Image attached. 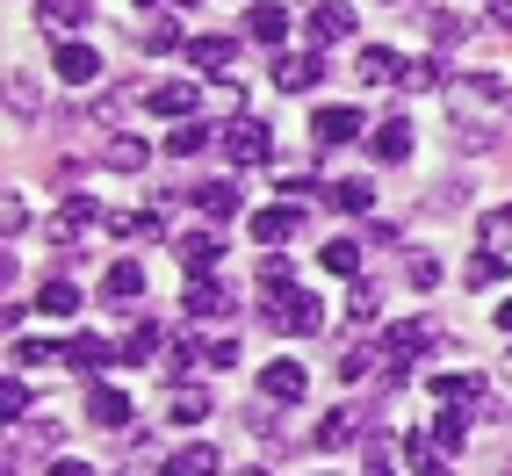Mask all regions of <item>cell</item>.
Masks as SVG:
<instances>
[{
    "label": "cell",
    "instance_id": "17",
    "mask_svg": "<svg viewBox=\"0 0 512 476\" xmlns=\"http://www.w3.org/2000/svg\"><path fill=\"white\" fill-rule=\"evenodd\" d=\"M426 390L440 404H484V376H469V368H448V376H433Z\"/></svg>",
    "mask_w": 512,
    "mask_h": 476
},
{
    "label": "cell",
    "instance_id": "49",
    "mask_svg": "<svg viewBox=\"0 0 512 476\" xmlns=\"http://www.w3.org/2000/svg\"><path fill=\"white\" fill-rule=\"evenodd\" d=\"M498 325H505V332H512V296H505V303H498Z\"/></svg>",
    "mask_w": 512,
    "mask_h": 476
},
{
    "label": "cell",
    "instance_id": "31",
    "mask_svg": "<svg viewBox=\"0 0 512 476\" xmlns=\"http://www.w3.org/2000/svg\"><path fill=\"white\" fill-rule=\"evenodd\" d=\"M202 145H210V123H195V116H188V123H174V130H166V152H174V159H195Z\"/></svg>",
    "mask_w": 512,
    "mask_h": 476
},
{
    "label": "cell",
    "instance_id": "36",
    "mask_svg": "<svg viewBox=\"0 0 512 476\" xmlns=\"http://www.w3.org/2000/svg\"><path fill=\"white\" fill-rule=\"evenodd\" d=\"M37 303H44L51 318H73V311H80V289H73V282H44V296H37Z\"/></svg>",
    "mask_w": 512,
    "mask_h": 476
},
{
    "label": "cell",
    "instance_id": "29",
    "mask_svg": "<svg viewBox=\"0 0 512 476\" xmlns=\"http://www.w3.org/2000/svg\"><path fill=\"white\" fill-rule=\"evenodd\" d=\"M195 202H202L210 217H231L238 202H246V188H238V181H202V188H195Z\"/></svg>",
    "mask_w": 512,
    "mask_h": 476
},
{
    "label": "cell",
    "instance_id": "16",
    "mask_svg": "<svg viewBox=\"0 0 512 476\" xmlns=\"http://www.w3.org/2000/svg\"><path fill=\"white\" fill-rule=\"evenodd\" d=\"M404 462H412V476H448V448H440V440L433 433H412V440H404Z\"/></svg>",
    "mask_w": 512,
    "mask_h": 476
},
{
    "label": "cell",
    "instance_id": "9",
    "mask_svg": "<svg viewBox=\"0 0 512 476\" xmlns=\"http://www.w3.org/2000/svg\"><path fill=\"white\" fill-rule=\"evenodd\" d=\"M145 159H152V145L138 130H116V138L101 145V166H109V174H145Z\"/></svg>",
    "mask_w": 512,
    "mask_h": 476
},
{
    "label": "cell",
    "instance_id": "19",
    "mask_svg": "<svg viewBox=\"0 0 512 476\" xmlns=\"http://www.w3.org/2000/svg\"><path fill=\"white\" fill-rule=\"evenodd\" d=\"M311 130H318V145H347V138H361V109H318Z\"/></svg>",
    "mask_w": 512,
    "mask_h": 476
},
{
    "label": "cell",
    "instance_id": "32",
    "mask_svg": "<svg viewBox=\"0 0 512 476\" xmlns=\"http://www.w3.org/2000/svg\"><path fill=\"white\" fill-rule=\"evenodd\" d=\"M433 440H440L448 455H462V440H469V412H455V404H448V412H433Z\"/></svg>",
    "mask_w": 512,
    "mask_h": 476
},
{
    "label": "cell",
    "instance_id": "7",
    "mask_svg": "<svg viewBox=\"0 0 512 476\" xmlns=\"http://www.w3.org/2000/svg\"><path fill=\"white\" fill-rule=\"evenodd\" d=\"M138 296H145V267L138 260H116L109 275H101V303H109V311H138Z\"/></svg>",
    "mask_w": 512,
    "mask_h": 476
},
{
    "label": "cell",
    "instance_id": "23",
    "mask_svg": "<svg viewBox=\"0 0 512 476\" xmlns=\"http://www.w3.org/2000/svg\"><path fill=\"white\" fill-rule=\"evenodd\" d=\"M87 419H94V426H109V433H116V426H130V397L101 383V390L87 397Z\"/></svg>",
    "mask_w": 512,
    "mask_h": 476
},
{
    "label": "cell",
    "instance_id": "27",
    "mask_svg": "<svg viewBox=\"0 0 512 476\" xmlns=\"http://www.w3.org/2000/svg\"><path fill=\"white\" fill-rule=\"evenodd\" d=\"M332 210H347V217H368V202H375V181H332L325 188Z\"/></svg>",
    "mask_w": 512,
    "mask_h": 476
},
{
    "label": "cell",
    "instance_id": "43",
    "mask_svg": "<svg viewBox=\"0 0 512 476\" xmlns=\"http://www.w3.org/2000/svg\"><path fill=\"white\" fill-rule=\"evenodd\" d=\"M404 275H412V289H433L440 282V260L433 253H412V260H404Z\"/></svg>",
    "mask_w": 512,
    "mask_h": 476
},
{
    "label": "cell",
    "instance_id": "40",
    "mask_svg": "<svg viewBox=\"0 0 512 476\" xmlns=\"http://www.w3.org/2000/svg\"><path fill=\"white\" fill-rule=\"evenodd\" d=\"M152 347H159V332H152V325H130V339H123V368L152 361Z\"/></svg>",
    "mask_w": 512,
    "mask_h": 476
},
{
    "label": "cell",
    "instance_id": "48",
    "mask_svg": "<svg viewBox=\"0 0 512 476\" xmlns=\"http://www.w3.org/2000/svg\"><path fill=\"white\" fill-rule=\"evenodd\" d=\"M51 476H94L87 462H73V455H65V462H51Z\"/></svg>",
    "mask_w": 512,
    "mask_h": 476
},
{
    "label": "cell",
    "instance_id": "33",
    "mask_svg": "<svg viewBox=\"0 0 512 476\" xmlns=\"http://www.w3.org/2000/svg\"><path fill=\"white\" fill-rule=\"evenodd\" d=\"M109 231H116V238H159V217H152V210H116Z\"/></svg>",
    "mask_w": 512,
    "mask_h": 476
},
{
    "label": "cell",
    "instance_id": "38",
    "mask_svg": "<svg viewBox=\"0 0 512 476\" xmlns=\"http://www.w3.org/2000/svg\"><path fill=\"white\" fill-rule=\"evenodd\" d=\"M375 311H383V296H375L368 282H354V289H347V318H354V325H375Z\"/></svg>",
    "mask_w": 512,
    "mask_h": 476
},
{
    "label": "cell",
    "instance_id": "42",
    "mask_svg": "<svg viewBox=\"0 0 512 476\" xmlns=\"http://www.w3.org/2000/svg\"><path fill=\"white\" fill-rule=\"evenodd\" d=\"M29 404H37V397H29V383H0V412H8V419H29Z\"/></svg>",
    "mask_w": 512,
    "mask_h": 476
},
{
    "label": "cell",
    "instance_id": "24",
    "mask_svg": "<svg viewBox=\"0 0 512 476\" xmlns=\"http://www.w3.org/2000/svg\"><path fill=\"white\" fill-rule=\"evenodd\" d=\"M354 73H361L368 87H383V80H397V73H404V58H397L390 44H368V51H361V65H354Z\"/></svg>",
    "mask_w": 512,
    "mask_h": 476
},
{
    "label": "cell",
    "instance_id": "51",
    "mask_svg": "<svg viewBox=\"0 0 512 476\" xmlns=\"http://www.w3.org/2000/svg\"><path fill=\"white\" fill-rule=\"evenodd\" d=\"M368 476H397V469H383V462H375V469H368Z\"/></svg>",
    "mask_w": 512,
    "mask_h": 476
},
{
    "label": "cell",
    "instance_id": "4",
    "mask_svg": "<svg viewBox=\"0 0 512 476\" xmlns=\"http://www.w3.org/2000/svg\"><path fill=\"white\" fill-rule=\"evenodd\" d=\"M181 311H188V318H231L238 296H231L217 275H188V282H181Z\"/></svg>",
    "mask_w": 512,
    "mask_h": 476
},
{
    "label": "cell",
    "instance_id": "52",
    "mask_svg": "<svg viewBox=\"0 0 512 476\" xmlns=\"http://www.w3.org/2000/svg\"><path fill=\"white\" fill-rule=\"evenodd\" d=\"M138 8H152V0H138Z\"/></svg>",
    "mask_w": 512,
    "mask_h": 476
},
{
    "label": "cell",
    "instance_id": "8",
    "mask_svg": "<svg viewBox=\"0 0 512 476\" xmlns=\"http://www.w3.org/2000/svg\"><path fill=\"white\" fill-rule=\"evenodd\" d=\"M361 29V8H347V0H318L311 8V37L318 44H339V37H354Z\"/></svg>",
    "mask_w": 512,
    "mask_h": 476
},
{
    "label": "cell",
    "instance_id": "12",
    "mask_svg": "<svg viewBox=\"0 0 512 476\" xmlns=\"http://www.w3.org/2000/svg\"><path fill=\"white\" fill-rule=\"evenodd\" d=\"M368 152L383 159V166L412 159V123H404V116H383V123H375V138H368Z\"/></svg>",
    "mask_w": 512,
    "mask_h": 476
},
{
    "label": "cell",
    "instance_id": "5",
    "mask_svg": "<svg viewBox=\"0 0 512 476\" xmlns=\"http://www.w3.org/2000/svg\"><path fill=\"white\" fill-rule=\"evenodd\" d=\"M58 361H65V368H87V376H101V368H123V347H109V339L80 332V339H65V347H58Z\"/></svg>",
    "mask_w": 512,
    "mask_h": 476
},
{
    "label": "cell",
    "instance_id": "35",
    "mask_svg": "<svg viewBox=\"0 0 512 476\" xmlns=\"http://www.w3.org/2000/svg\"><path fill=\"white\" fill-rule=\"evenodd\" d=\"M37 109H44V94H37V80H8V116H22V123H29Z\"/></svg>",
    "mask_w": 512,
    "mask_h": 476
},
{
    "label": "cell",
    "instance_id": "45",
    "mask_svg": "<svg viewBox=\"0 0 512 476\" xmlns=\"http://www.w3.org/2000/svg\"><path fill=\"white\" fill-rule=\"evenodd\" d=\"M174 44H181L174 22H152V29H145V51H174Z\"/></svg>",
    "mask_w": 512,
    "mask_h": 476
},
{
    "label": "cell",
    "instance_id": "25",
    "mask_svg": "<svg viewBox=\"0 0 512 476\" xmlns=\"http://www.w3.org/2000/svg\"><path fill=\"white\" fill-rule=\"evenodd\" d=\"M145 101H152V109H159V116H195V101H202V94H195L188 80H166V87H152Z\"/></svg>",
    "mask_w": 512,
    "mask_h": 476
},
{
    "label": "cell",
    "instance_id": "1",
    "mask_svg": "<svg viewBox=\"0 0 512 476\" xmlns=\"http://www.w3.org/2000/svg\"><path fill=\"white\" fill-rule=\"evenodd\" d=\"M267 325L311 339V332L325 325V311H318V296H311V289H275V296H267Z\"/></svg>",
    "mask_w": 512,
    "mask_h": 476
},
{
    "label": "cell",
    "instance_id": "44",
    "mask_svg": "<svg viewBox=\"0 0 512 476\" xmlns=\"http://www.w3.org/2000/svg\"><path fill=\"white\" fill-rule=\"evenodd\" d=\"M375 354H383V347H354L347 361H339V376H347V383H361V376H368V368H375Z\"/></svg>",
    "mask_w": 512,
    "mask_h": 476
},
{
    "label": "cell",
    "instance_id": "26",
    "mask_svg": "<svg viewBox=\"0 0 512 476\" xmlns=\"http://www.w3.org/2000/svg\"><path fill=\"white\" fill-rule=\"evenodd\" d=\"M462 282H469V289H498V282H505V253H498V246H484V253H469V267H462Z\"/></svg>",
    "mask_w": 512,
    "mask_h": 476
},
{
    "label": "cell",
    "instance_id": "20",
    "mask_svg": "<svg viewBox=\"0 0 512 476\" xmlns=\"http://www.w3.org/2000/svg\"><path fill=\"white\" fill-rule=\"evenodd\" d=\"M238 44L231 37H188V65H202V73H231Z\"/></svg>",
    "mask_w": 512,
    "mask_h": 476
},
{
    "label": "cell",
    "instance_id": "2",
    "mask_svg": "<svg viewBox=\"0 0 512 476\" xmlns=\"http://www.w3.org/2000/svg\"><path fill=\"white\" fill-rule=\"evenodd\" d=\"M433 339H440L433 318H404V325H390V332H383V361H390V376H404V368H412V361L433 347Z\"/></svg>",
    "mask_w": 512,
    "mask_h": 476
},
{
    "label": "cell",
    "instance_id": "3",
    "mask_svg": "<svg viewBox=\"0 0 512 476\" xmlns=\"http://www.w3.org/2000/svg\"><path fill=\"white\" fill-rule=\"evenodd\" d=\"M224 152H231L238 166H260V159H275V130H267L260 116H231V130H224Z\"/></svg>",
    "mask_w": 512,
    "mask_h": 476
},
{
    "label": "cell",
    "instance_id": "15",
    "mask_svg": "<svg viewBox=\"0 0 512 476\" xmlns=\"http://www.w3.org/2000/svg\"><path fill=\"white\" fill-rule=\"evenodd\" d=\"M318 73H325V65H318L311 51H303V58H296V51H289V58H275V87H282V94H311V87H318Z\"/></svg>",
    "mask_w": 512,
    "mask_h": 476
},
{
    "label": "cell",
    "instance_id": "47",
    "mask_svg": "<svg viewBox=\"0 0 512 476\" xmlns=\"http://www.w3.org/2000/svg\"><path fill=\"white\" fill-rule=\"evenodd\" d=\"M275 188H282V195H289V202H296V195H311V174H303V166H289V174H282V181H275Z\"/></svg>",
    "mask_w": 512,
    "mask_h": 476
},
{
    "label": "cell",
    "instance_id": "6",
    "mask_svg": "<svg viewBox=\"0 0 512 476\" xmlns=\"http://www.w3.org/2000/svg\"><path fill=\"white\" fill-rule=\"evenodd\" d=\"M303 390H311V368H303V361H267V368H260V397L303 404Z\"/></svg>",
    "mask_w": 512,
    "mask_h": 476
},
{
    "label": "cell",
    "instance_id": "41",
    "mask_svg": "<svg viewBox=\"0 0 512 476\" xmlns=\"http://www.w3.org/2000/svg\"><path fill=\"white\" fill-rule=\"evenodd\" d=\"M260 289H267V296H275V289H296V275H289V260H282V253H267V260H260Z\"/></svg>",
    "mask_w": 512,
    "mask_h": 476
},
{
    "label": "cell",
    "instance_id": "46",
    "mask_svg": "<svg viewBox=\"0 0 512 476\" xmlns=\"http://www.w3.org/2000/svg\"><path fill=\"white\" fill-rule=\"evenodd\" d=\"M0 224H8V238H15V231H29V202H22V195H8V210H0Z\"/></svg>",
    "mask_w": 512,
    "mask_h": 476
},
{
    "label": "cell",
    "instance_id": "13",
    "mask_svg": "<svg viewBox=\"0 0 512 476\" xmlns=\"http://www.w3.org/2000/svg\"><path fill=\"white\" fill-rule=\"evenodd\" d=\"M51 65H58V80H65V87H94V80H101V58H94L87 44H58Z\"/></svg>",
    "mask_w": 512,
    "mask_h": 476
},
{
    "label": "cell",
    "instance_id": "14",
    "mask_svg": "<svg viewBox=\"0 0 512 476\" xmlns=\"http://www.w3.org/2000/svg\"><path fill=\"white\" fill-rule=\"evenodd\" d=\"M159 476H217V448L210 440H188V448H174L159 462Z\"/></svg>",
    "mask_w": 512,
    "mask_h": 476
},
{
    "label": "cell",
    "instance_id": "53",
    "mask_svg": "<svg viewBox=\"0 0 512 476\" xmlns=\"http://www.w3.org/2000/svg\"><path fill=\"white\" fill-rule=\"evenodd\" d=\"M181 8H188V0H181Z\"/></svg>",
    "mask_w": 512,
    "mask_h": 476
},
{
    "label": "cell",
    "instance_id": "50",
    "mask_svg": "<svg viewBox=\"0 0 512 476\" xmlns=\"http://www.w3.org/2000/svg\"><path fill=\"white\" fill-rule=\"evenodd\" d=\"M498 22H505V29H512V0H498Z\"/></svg>",
    "mask_w": 512,
    "mask_h": 476
},
{
    "label": "cell",
    "instance_id": "34",
    "mask_svg": "<svg viewBox=\"0 0 512 476\" xmlns=\"http://www.w3.org/2000/svg\"><path fill=\"white\" fill-rule=\"evenodd\" d=\"M318 260H325V275H354V267H361V246H354V238H332Z\"/></svg>",
    "mask_w": 512,
    "mask_h": 476
},
{
    "label": "cell",
    "instance_id": "30",
    "mask_svg": "<svg viewBox=\"0 0 512 476\" xmlns=\"http://www.w3.org/2000/svg\"><path fill=\"white\" fill-rule=\"evenodd\" d=\"M37 15H44V29H58V37H65V29H87L94 8H87V0H44Z\"/></svg>",
    "mask_w": 512,
    "mask_h": 476
},
{
    "label": "cell",
    "instance_id": "21",
    "mask_svg": "<svg viewBox=\"0 0 512 476\" xmlns=\"http://www.w3.org/2000/svg\"><path fill=\"white\" fill-rule=\"evenodd\" d=\"M246 37H253V44H282V37H289V8H275V0H260V8L246 15Z\"/></svg>",
    "mask_w": 512,
    "mask_h": 476
},
{
    "label": "cell",
    "instance_id": "11",
    "mask_svg": "<svg viewBox=\"0 0 512 476\" xmlns=\"http://www.w3.org/2000/svg\"><path fill=\"white\" fill-rule=\"evenodd\" d=\"M296 231H303V210H296V202H275V210L253 217V238H260V246H289Z\"/></svg>",
    "mask_w": 512,
    "mask_h": 476
},
{
    "label": "cell",
    "instance_id": "18",
    "mask_svg": "<svg viewBox=\"0 0 512 476\" xmlns=\"http://www.w3.org/2000/svg\"><path fill=\"white\" fill-rule=\"evenodd\" d=\"M166 419H174V426H202V419H210V397H202L195 383H174V390H166Z\"/></svg>",
    "mask_w": 512,
    "mask_h": 476
},
{
    "label": "cell",
    "instance_id": "37",
    "mask_svg": "<svg viewBox=\"0 0 512 476\" xmlns=\"http://www.w3.org/2000/svg\"><path fill=\"white\" fill-rule=\"evenodd\" d=\"M397 87H404V94H426V87H440V58H419V65H404V73H397Z\"/></svg>",
    "mask_w": 512,
    "mask_h": 476
},
{
    "label": "cell",
    "instance_id": "28",
    "mask_svg": "<svg viewBox=\"0 0 512 476\" xmlns=\"http://www.w3.org/2000/svg\"><path fill=\"white\" fill-rule=\"evenodd\" d=\"M94 217H101V210H94V195H80V188H65V217H58V231H51V238L65 246V238H73L80 224H94Z\"/></svg>",
    "mask_w": 512,
    "mask_h": 476
},
{
    "label": "cell",
    "instance_id": "22",
    "mask_svg": "<svg viewBox=\"0 0 512 476\" xmlns=\"http://www.w3.org/2000/svg\"><path fill=\"white\" fill-rule=\"evenodd\" d=\"M361 426H368V412H354V404H339V412L318 426V448H347V440H361Z\"/></svg>",
    "mask_w": 512,
    "mask_h": 476
},
{
    "label": "cell",
    "instance_id": "39",
    "mask_svg": "<svg viewBox=\"0 0 512 476\" xmlns=\"http://www.w3.org/2000/svg\"><path fill=\"white\" fill-rule=\"evenodd\" d=\"M476 238H484V246H512V210H484V224H476Z\"/></svg>",
    "mask_w": 512,
    "mask_h": 476
},
{
    "label": "cell",
    "instance_id": "10",
    "mask_svg": "<svg viewBox=\"0 0 512 476\" xmlns=\"http://www.w3.org/2000/svg\"><path fill=\"white\" fill-rule=\"evenodd\" d=\"M174 253H181L188 275H210V267L224 260V238H217V231H181V238H174Z\"/></svg>",
    "mask_w": 512,
    "mask_h": 476
}]
</instances>
